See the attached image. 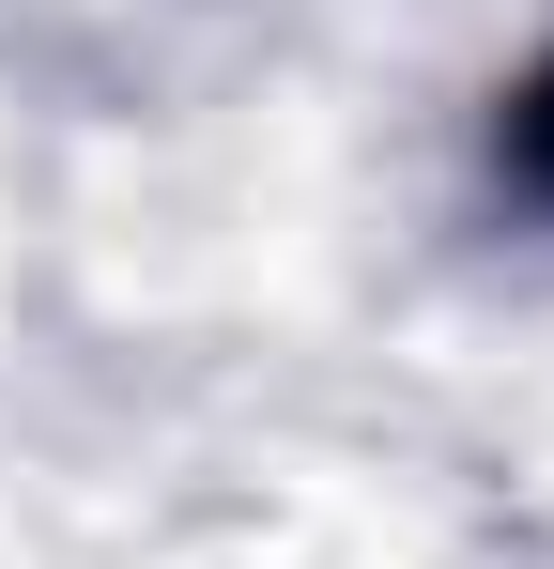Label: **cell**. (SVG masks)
I'll list each match as a JSON object with an SVG mask.
<instances>
[{"mask_svg":"<svg viewBox=\"0 0 554 569\" xmlns=\"http://www.w3.org/2000/svg\"><path fill=\"white\" fill-rule=\"evenodd\" d=\"M508 170L554 200V78H524V108H508Z\"/></svg>","mask_w":554,"mask_h":569,"instance_id":"1","label":"cell"}]
</instances>
